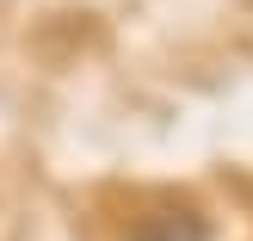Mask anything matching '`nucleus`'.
Wrapping results in <instances>:
<instances>
[{
	"label": "nucleus",
	"mask_w": 253,
	"mask_h": 241,
	"mask_svg": "<svg viewBox=\"0 0 253 241\" xmlns=\"http://www.w3.org/2000/svg\"><path fill=\"white\" fill-rule=\"evenodd\" d=\"M124 241H210V217L192 204H161V210L130 217Z\"/></svg>",
	"instance_id": "1"
}]
</instances>
